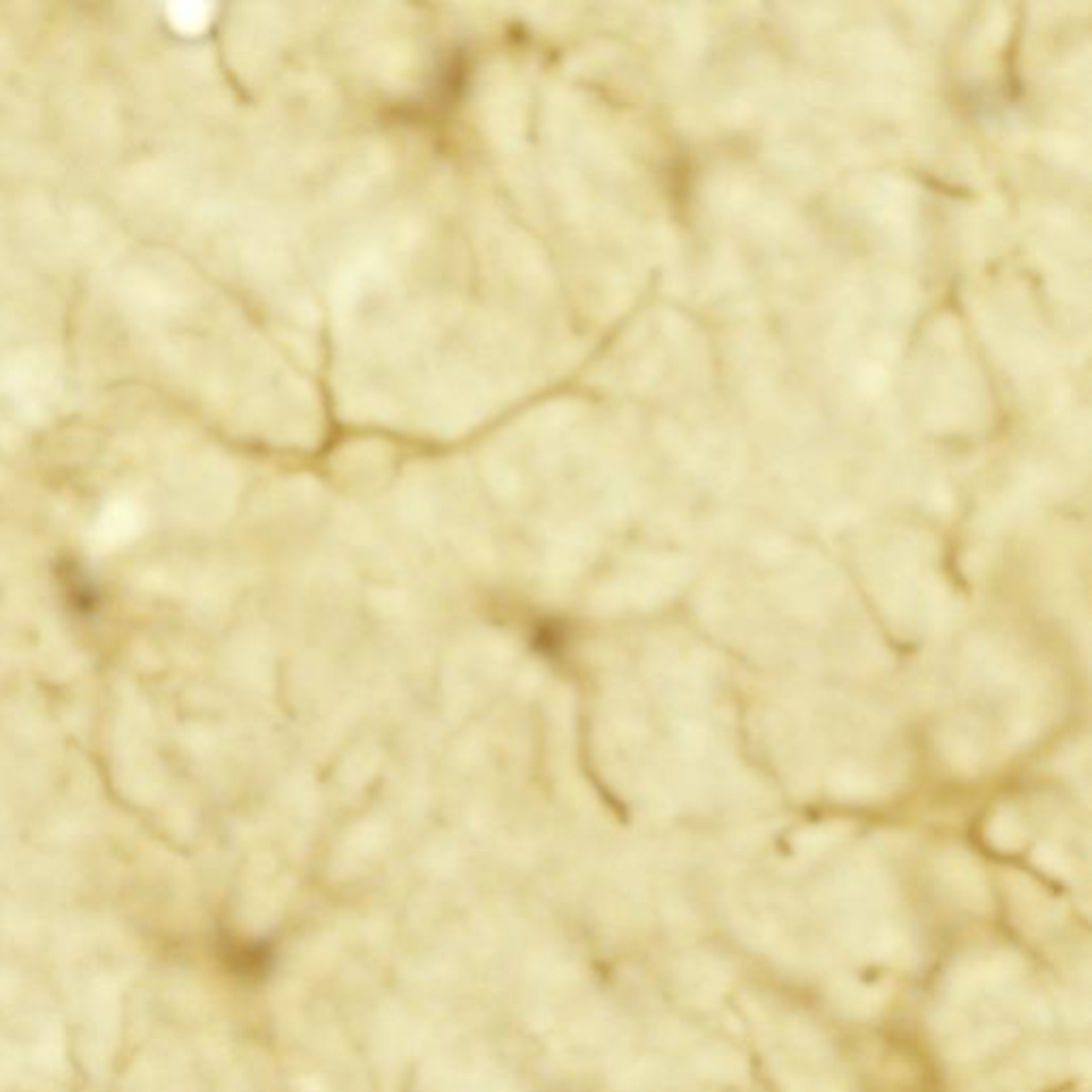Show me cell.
I'll return each instance as SVG.
<instances>
[{
	"label": "cell",
	"mask_w": 1092,
	"mask_h": 1092,
	"mask_svg": "<svg viewBox=\"0 0 1092 1092\" xmlns=\"http://www.w3.org/2000/svg\"><path fill=\"white\" fill-rule=\"evenodd\" d=\"M207 7L205 4H174L169 7V21L182 35H197L207 26Z\"/></svg>",
	"instance_id": "cell-1"
}]
</instances>
